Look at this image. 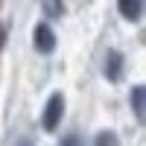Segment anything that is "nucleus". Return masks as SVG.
<instances>
[{
    "label": "nucleus",
    "mask_w": 146,
    "mask_h": 146,
    "mask_svg": "<svg viewBox=\"0 0 146 146\" xmlns=\"http://www.w3.org/2000/svg\"><path fill=\"white\" fill-rule=\"evenodd\" d=\"M62 117H64V96H62V94H53L50 100H47V105H44V117H41L44 131H56L58 123H62Z\"/></svg>",
    "instance_id": "nucleus-1"
},
{
    "label": "nucleus",
    "mask_w": 146,
    "mask_h": 146,
    "mask_svg": "<svg viewBox=\"0 0 146 146\" xmlns=\"http://www.w3.org/2000/svg\"><path fill=\"white\" fill-rule=\"evenodd\" d=\"M32 44H35V50L41 56H50L56 50V32L47 27V23H38V27L32 29Z\"/></svg>",
    "instance_id": "nucleus-2"
},
{
    "label": "nucleus",
    "mask_w": 146,
    "mask_h": 146,
    "mask_svg": "<svg viewBox=\"0 0 146 146\" xmlns=\"http://www.w3.org/2000/svg\"><path fill=\"white\" fill-rule=\"evenodd\" d=\"M102 73H105L108 82H117L120 76H123V53L108 50L105 53V62H102Z\"/></svg>",
    "instance_id": "nucleus-3"
},
{
    "label": "nucleus",
    "mask_w": 146,
    "mask_h": 146,
    "mask_svg": "<svg viewBox=\"0 0 146 146\" xmlns=\"http://www.w3.org/2000/svg\"><path fill=\"white\" fill-rule=\"evenodd\" d=\"M117 6H120V15L131 23L140 21V15H143V0H117Z\"/></svg>",
    "instance_id": "nucleus-4"
},
{
    "label": "nucleus",
    "mask_w": 146,
    "mask_h": 146,
    "mask_svg": "<svg viewBox=\"0 0 146 146\" xmlns=\"http://www.w3.org/2000/svg\"><path fill=\"white\" fill-rule=\"evenodd\" d=\"M143 96H146L143 85H135V88H131V94H129V102H131V111H135L137 123H143Z\"/></svg>",
    "instance_id": "nucleus-5"
},
{
    "label": "nucleus",
    "mask_w": 146,
    "mask_h": 146,
    "mask_svg": "<svg viewBox=\"0 0 146 146\" xmlns=\"http://www.w3.org/2000/svg\"><path fill=\"white\" fill-rule=\"evenodd\" d=\"M44 12H47V18H62L64 15V0H44Z\"/></svg>",
    "instance_id": "nucleus-6"
},
{
    "label": "nucleus",
    "mask_w": 146,
    "mask_h": 146,
    "mask_svg": "<svg viewBox=\"0 0 146 146\" xmlns=\"http://www.w3.org/2000/svg\"><path fill=\"white\" fill-rule=\"evenodd\" d=\"M94 146H120V137L114 135V131H100V135H96V140H94Z\"/></svg>",
    "instance_id": "nucleus-7"
},
{
    "label": "nucleus",
    "mask_w": 146,
    "mask_h": 146,
    "mask_svg": "<svg viewBox=\"0 0 146 146\" xmlns=\"http://www.w3.org/2000/svg\"><path fill=\"white\" fill-rule=\"evenodd\" d=\"M62 146H82V137L79 135H64L62 137Z\"/></svg>",
    "instance_id": "nucleus-8"
},
{
    "label": "nucleus",
    "mask_w": 146,
    "mask_h": 146,
    "mask_svg": "<svg viewBox=\"0 0 146 146\" xmlns=\"http://www.w3.org/2000/svg\"><path fill=\"white\" fill-rule=\"evenodd\" d=\"M18 146H32V143H29V140H21V143H18Z\"/></svg>",
    "instance_id": "nucleus-9"
}]
</instances>
